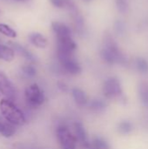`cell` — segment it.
Here are the masks:
<instances>
[{
	"mask_svg": "<svg viewBox=\"0 0 148 149\" xmlns=\"http://www.w3.org/2000/svg\"><path fill=\"white\" fill-rule=\"evenodd\" d=\"M104 43L105 46L101 51V57L107 64L125 65L127 62L126 57L120 50L116 41L110 34H106L105 36Z\"/></svg>",
	"mask_w": 148,
	"mask_h": 149,
	"instance_id": "6da1fadb",
	"label": "cell"
},
{
	"mask_svg": "<svg viewBox=\"0 0 148 149\" xmlns=\"http://www.w3.org/2000/svg\"><path fill=\"white\" fill-rule=\"evenodd\" d=\"M0 112L2 116L14 126H22L25 122L24 113L10 100L3 99L0 100Z\"/></svg>",
	"mask_w": 148,
	"mask_h": 149,
	"instance_id": "7a4b0ae2",
	"label": "cell"
},
{
	"mask_svg": "<svg viewBox=\"0 0 148 149\" xmlns=\"http://www.w3.org/2000/svg\"><path fill=\"white\" fill-rule=\"evenodd\" d=\"M61 68L67 73L77 75L81 72V66L72 54H57Z\"/></svg>",
	"mask_w": 148,
	"mask_h": 149,
	"instance_id": "3957f363",
	"label": "cell"
},
{
	"mask_svg": "<svg viewBox=\"0 0 148 149\" xmlns=\"http://www.w3.org/2000/svg\"><path fill=\"white\" fill-rule=\"evenodd\" d=\"M57 138L63 149H75L77 139L66 126H59L57 128Z\"/></svg>",
	"mask_w": 148,
	"mask_h": 149,
	"instance_id": "277c9868",
	"label": "cell"
},
{
	"mask_svg": "<svg viewBox=\"0 0 148 149\" xmlns=\"http://www.w3.org/2000/svg\"><path fill=\"white\" fill-rule=\"evenodd\" d=\"M24 96L27 103L33 107L41 106L44 101V93L38 84H32L27 86L24 91Z\"/></svg>",
	"mask_w": 148,
	"mask_h": 149,
	"instance_id": "5b68a950",
	"label": "cell"
},
{
	"mask_svg": "<svg viewBox=\"0 0 148 149\" xmlns=\"http://www.w3.org/2000/svg\"><path fill=\"white\" fill-rule=\"evenodd\" d=\"M103 93L107 99H116L122 95L120 81L117 78L107 79L103 86Z\"/></svg>",
	"mask_w": 148,
	"mask_h": 149,
	"instance_id": "8992f818",
	"label": "cell"
},
{
	"mask_svg": "<svg viewBox=\"0 0 148 149\" xmlns=\"http://www.w3.org/2000/svg\"><path fill=\"white\" fill-rule=\"evenodd\" d=\"M0 93L8 100H13L16 95V91L13 84L6 74L0 71Z\"/></svg>",
	"mask_w": 148,
	"mask_h": 149,
	"instance_id": "52a82bcc",
	"label": "cell"
},
{
	"mask_svg": "<svg viewBox=\"0 0 148 149\" xmlns=\"http://www.w3.org/2000/svg\"><path fill=\"white\" fill-rule=\"evenodd\" d=\"M77 49V44L72 37L57 38V54H72Z\"/></svg>",
	"mask_w": 148,
	"mask_h": 149,
	"instance_id": "ba28073f",
	"label": "cell"
},
{
	"mask_svg": "<svg viewBox=\"0 0 148 149\" xmlns=\"http://www.w3.org/2000/svg\"><path fill=\"white\" fill-rule=\"evenodd\" d=\"M51 29L54 32L57 38H69L72 37V30L71 28L59 21H53L51 23Z\"/></svg>",
	"mask_w": 148,
	"mask_h": 149,
	"instance_id": "9c48e42d",
	"label": "cell"
},
{
	"mask_svg": "<svg viewBox=\"0 0 148 149\" xmlns=\"http://www.w3.org/2000/svg\"><path fill=\"white\" fill-rule=\"evenodd\" d=\"M74 130H75V137H76L77 141H79L86 148H89L91 143L89 142L86 131H85V127H83V125L81 123H79V122L75 123Z\"/></svg>",
	"mask_w": 148,
	"mask_h": 149,
	"instance_id": "30bf717a",
	"label": "cell"
},
{
	"mask_svg": "<svg viewBox=\"0 0 148 149\" xmlns=\"http://www.w3.org/2000/svg\"><path fill=\"white\" fill-rule=\"evenodd\" d=\"M29 41L35 47L39 49H44L48 45L47 38L40 32H32L29 35Z\"/></svg>",
	"mask_w": 148,
	"mask_h": 149,
	"instance_id": "8fae6325",
	"label": "cell"
},
{
	"mask_svg": "<svg viewBox=\"0 0 148 149\" xmlns=\"http://www.w3.org/2000/svg\"><path fill=\"white\" fill-rule=\"evenodd\" d=\"M15 133V126L7 121L3 116H0V135L5 138H9L14 135Z\"/></svg>",
	"mask_w": 148,
	"mask_h": 149,
	"instance_id": "7c38bea8",
	"label": "cell"
},
{
	"mask_svg": "<svg viewBox=\"0 0 148 149\" xmlns=\"http://www.w3.org/2000/svg\"><path fill=\"white\" fill-rule=\"evenodd\" d=\"M72 97L76 102V104L79 107H84L86 105L87 103V97L84 91H82L81 89L79 88H73L72 90Z\"/></svg>",
	"mask_w": 148,
	"mask_h": 149,
	"instance_id": "4fadbf2b",
	"label": "cell"
},
{
	"mask_svg": "<svg viewBox=\"0 0 148 149\" xmlns=\"http://www.w3.org/2000/svg\"><path fill=\"white\" fill-rule=\"evenodd\" d=\"M14 57L15 51L11 47L0 44V59L6 62H10L14 59Z\"/></svg>",
	"mask_w": 148,
	"mask_h": 149,
	"instance_id": "5bb4252c",
	"label": "cell"
},
{
	"mask_svg": "<svg viewBox=\"0 0 148 149\" xmlns=\"http://www.w3.org/2000/svg\"><path fill=\"white\" fill-rule=\"evenodd\" d=\"M50 3L58 9H69L70 10H75V4L72 0H50Z\"/></svg>",
	"mask_w": 148,
	"mask_h": 149,
	"instance_id": "9a60e30c",
	"label": "cell"
},
{
	"mask_svg": "<svg viewBox=\"0 0 148 149\" xmlns=\"http://www.w3.org/2000/svg\"><path fill=\"white\" fill-rule=\"evenodd\" d=\"M10 45L13 46V48H14L19 54H21V55H22L23 57H24L26 59H28L29 61H31V62L35 61L34 56H33L28 50H26L24 47H23L22 45H18V44H16V43H10Z\"/></svg>",
	"mask_w": 148,
	"mask_h": 149,
	"instance_id": "2e32d148",
	"label": "cell"
},
{
	"mask_svg": "<svg viewBox=\"0 0 148 149\" xmlns=\"http://www.w3.org/2000/svg\"><path fill=\"white\" fill-rule=\"evenodd\" d=\"M139 95L142 104L148 107V84L141 83L139 86Z\"/></svg>",
	"mask_w": 148,
	"mask_h": 149,
	"instance_id": "e0dca14e",
	"label": "cell"
},
{
	"mask_svg": "<svg viewBox=\"0 0 148 149\" xmlns=\"http://www.w3.org/2000/svg\"><path fill=\"white\" fill-rule=\"evenodd\" d=\"M0 33L9 38H17V31L6 24H0Z\"/></svg>",
	"mask_w": 148,
	"mask_h": 149,
	"instance_id": "ac0fdd59",
	"label": "cell"
},
{
	"mask_svg": "<svg viewBox=\"0 0 148 149\" xmlns=\"http://www.w3.org/2000/svg\"><path fill=\"white\" fill-rule=\"evenodd\" d=\"M133 130V123L128 121V120H124L121 121L119 126H118V131L121 134H128Z\"/></svg>",
	"mask_w": 148,
	"mask_h": 149,
	"instance_id": "d6986e66",
	"label": "cell"
},
{
	"mask_svg": "<svg viewBox=\"0 0 148 149\" xmlns=\"http://www.w3.org/2000/svg\"><path fill=\"white\" fill-rule=\"evenodd\" d=\"M91 147L94 149H112L110 145L107 143V141H106L104 139L99 137H96L93 139Z\"/></svg>",
	"mask_w": 148,
	"mask_h": 149,
	"instance_id": "ffe728a7",
	"label": "cell"
},
{
	"mask_svg": "<svg viewBox=\"0 0 148 149\" xmlns=\"http://www.w3.org/2000/svg\"><path fill=\"white\" fill-rule=\"evenodd\" d=\"M90 107L92 110L97 113L103 112L106 108V104L104 100H93L90 103Z\"/></svg>",
	"mask_w": 148,
	"mask_h": 149,
	"instance_id": "44dd1931",
	"label": "cell"
},
{
	"mask_svg": "<svg viewBox=\"0 0 148 149\" xmlns=\"http://www.w3.org/2000/svg\"><path fill=\"white\" fill-rule=\"evenodd\" d=\"M135 66L141 73H146L148 72V62L143 58H138L135 59Z\"/></svg>",
	"mask_w": 148,
	"mask_h": 149,
	"instance_id": "7402d4cb",
	"label": "cell"
},
{
	"mask_svg": "<svg viewBox=\"0 0 148 149\" xmlns=\"http://www.w3.org/2000/svg\"><path fill=\"white\" fill-rule=\"evenodd\" d=\"M22 72H23V73L25 75V76H27V77H34L36 74H37V70H36V68L33 66V65H24L23 68H22Z\"/></svg>",
	"mask_w": 148,
	"mask_h": 149,
	"instance_id": "603a6c76",
	"label": "cell"
},
{
	"mask_svg": "<svg viewBox=\"0 0 148 149\" xmlns=\"http://www.w3.org/2000/svg\"><path fill=\"white\" fill-rule=\"evenodd\" d=\"M116 6L120 12L126 13L127 12L129 8L128 0H116Z\"/></svg>",
	"mask_w": 148,
	"mask_h": 149,
	"instance_id": "cb8c5ba5",
	"label": "cell"
},
{
	"mask_svg": "<svg viewBox=\"0 0 148 149\" xmlns=\"http://www.w3.org/2000/svg\"><path fill=\"white\" fill-rule=\"evenodd\" d=\"M115 30L119 33H123L124 30H125L124 24L122 22H120V21H118L117 23H115Z\"/></svg>",
	"mask_w": 148,
	"mask_h": 149,
	"instance_id": "d4e9b609",
	"label": "cell"
},
{
	"mask_svg": "<svg viewBox=\"0 0 148 149\" xmlns=\"http://www.w3.org/2000/svg\"><path fill=\"white\" fill-rule=\"evenodd\" d=\"M83 2H85V3H88V2H91L92 0H82Z\"/></svg>",
	"mask_w": 148,
	"mask_h": 149,
	"instance_id": "484cf974",
	"label": "cell"
},
{
	"mask_svg": "<svg viewBox=\"0 0 148 149\" xmlns=\"http://www.w3.org/2000/svg\"><path fill=\"white\" fill-rule=\"evenodd\" d=\"M15 1H18V2H25L27 0H15Z\"/></svg>",
	"mask_w": 148,
	"mask_h": 149,
	"instance_id": "4316f807",
	"label": "cell"
},
{
	"mask_svg": "<svg viewBox=\"0 0 148 149\" xmlns=\"http://www.w3.org/2000/svg\"><path fill=\"white\" fill-rule=\"evenodd\" d=\"M86 149H94V148H92V147H91V145H90V147H89V148H87Z\"/></svg>",
	"mask_w": 148,
	"mask_h": 149,
	"instance_id": "83f0119b",
	"label": "cell"
}]
</instances>
